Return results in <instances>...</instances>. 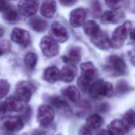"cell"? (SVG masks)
Wrapping results in <instances>:
<instances>
[{
	"instance_id": "7c38bea8",
	"label": "cell",
	"mask_w": 135,
	"mask_h": 135,
	"mask_svg": "<svg viewBox=\"0 0 135 135\" xmlns=\"http://www.w3.org/2000/svg\"><path fill=\"white\" fill-rule=\"evenodd\" d=\"M90 38L93 45L100 50H107L111 47L110 40L104 31L100 30L97 34Z\"/></svg>"
},
{
	"instance_id": "484cf974",
	"label": "cell",
	"mask_w": 135,
	"mask_h": 135,
	"mask_svg": "<svg viewBox=\"0 0 135 135\" xmlns=\"http://www.w3.org/2000/svg\"><path fill=\"white\" fill-rule=\"evenodd\" d=\"M51 103L56 108L65 112H71L70 107L65 100L59 97H52L50 98Z\"/></svg>"
},
{
	"instance_id": "7a4b0ae2",
	"label": "cell",
	"mask_w": 135,
	"mask_h": 135,
	"mask_svg": "<svg viewBox=\"0 0 135 135\" xmlns=\"http://www.w3.org/2000/svg\"><path fill=\"white\" fill-rule=\"evenodd\" d=\"M105 69L111 75L118 76L126 74L127 66L120 57L116 55H111L107 59Z\"/></svg>"
},
{
	"instance_id": "8992f818",
	"label": "cell",
	"mask_w": 135,
	"mask_h": 135,
	"mask_svg": "<svg viewBox=\"0 0 135 135\" xmlns=\"http://www.w3.org/2000/svg\"><path fill=\"white\" fill-rule=\"evenodd\" d=\"M40 47L43 54L49 57L56 56L59 53V46L52 37L45 36L40 43Z\"/></svg>"
},
{
	"instance_id": "5bb4252c",
	"label": "cell",
	"mask_w": 135,
	"mask_h": 135,
	"mask_svg": "<svg viewBox=\"0 0 135 135\" xmlns=\"http://www.w3.org/2000/svg\"><path fill=\"white\" fill-rule=\"evenodd\" d=\"M124 15L122 12L117 10L107 11L100 17V21L104 24H116L123 20Z\"/></svg>"
},
{
	"instance_id": "2e32d148",
	"label": "cell",
	"mask_w": 135,
	"mask_h": 135,
	"mask_svg": "<svg viewBox=\"0 0 135 135\" xmlns=\"http://www.w3.org/2000/svg\"><path fill=\"white\" fill-rule=\"evenodd\" d=\"M60 73V80L65 83L73 81L76 75L77 69L74 65L69 64L62 67Z\"/></svg>"
},
{
	"instance_id": "8fae6325",
	"label": "cell",
	"mask_w": 135,
	"mask_h": 135,
	"mask_svg": "<svg viewBox=\"0 0 135 135\" xmlns=\"http://www.w3.org/2000/svg\"><path fill=\"white\" fill-rule=\"evenodd\" d=\"M87 12L83 8H77L71 11L69 22L70 25L73 27H79L85 22Z\"/></svg>"
},
{
	"instance_id": "6da1fadb",
	"label": "cell",
	"mask_w": 135,
	"mask_h": 135,
	"mask_svg": "<svg viewBox=\"0 0 135 135\" xmlns=\"http://www.w3.org/2000/svg\"><path fill=\"white\" fill-rule=\"evenodd\" d=\"M113 93L111 83L102 79L98 80L92 83L88 93L91 97L98 99L101 97H110Z\"/></svg>"
},
{
	"instance_id": "5b68a950",
	"label": "cell",
	"mask_w": 135,
	"mask_h": 135,
	"mask_svg": "<svg viewBox=\"0 0 135 135\" xmlns=\"http://www.w3.org/2000/svg\"><path fill=\"white\" fill-rule=\"evenodd\" d=\"M35 89L34 85L29 81L20 82L16 84L15 88L16 97L22 102H28Z\"/></svg>"
},
{
	"instance_id": "f1b7e54d",
	"label": "cell",
	"mask_w": 135,
	"mask_h": 135,
	"mask_svg": "<svg viewBox=\"0 0 135 135\" xmlns=\"http://www.w3.org/2000/svg\"><path fill=\"white\" fill-rule=\"evenodd\" d=\"M92 81L89 80L83 76H80L77 80V84L79 89L84 93H89Z\"/></svg>"
},
{
	"instance_id": "e0dca14e",
	"label": "cell",
	"mask_w": 135,
	"mask_h": 135,
	"mask_svg": "<svg viewBox=\"0 0 135 135\" xmlns=\"http://www.w3.org/2000/svg\"><path fill=\"white\" fill-rule=\"evenodd\" d=\"M82 76L92 81L98 76V71L91 62H86L82 63L80 66Z\"/></svg>"
},
{
	"instance_id": "f546056e",
	"label": "cell",
	"mask_w": 135,
	"mask_h": 135,
	"mask_svg": "<svg viewBox=\"0 0 135 135\" xmlns=\"http://www.w3.org/2000/svg\"><path fill=\"white\" fill-rule=\"evenodd\" d=\"M130 90V87L124 80H120L116 84L115 91L118 94H123Z\"/></svg>"
},
{
	"instance_id": "d6a6232c",
	"label": "cell",
	"mask_w": 135,
	"mask_h": 135,
	"mask_svg": "<svg viewBox=\"0 0 135 135\" xmlns=\"http://www.w3.org/2000/svg\"><path fill=\"white\" fill-rule=\"evenodd\" d=\"M10 85L8 82L4 79H0V99L4 97L9 92Z\"/></svg>"
},
{
	"instance_id": "836d02e7",
	"label": "cell",
	"mask_w": 135,
	"mask_h": 135,
	"mask_svg": "<svg viewBox=\"0 0 135 135\" xmlns=\"http://www.w3.org/2000/svg\"><path fill=\"white\" fill-rule=\"evenodd\" d=\"M10 50V44L7 41H3L0 42V56L8 52Z\"/></svg>"
},
{
	"instance_id": "8d00e7d4",
	"label": "cell",
	"mask_w": 135,
	"mask_h": 135,
	"mask_svg": "<svg viewBox=\"0 0 135 135\" xmlns=\"http://www.w3.org/2000/svg\"><path fill=\"white\" fill-rule=\"evenodd\" d=\"M6 112V108L5 107L4 102L0 101V118L4 117V114Z\"/></svg>"
},
{
	"instance_id": "3957f363",
	"label": "cell",
	"mask_w": 135,
	"mask_h": 135,
	"mask_svg": "<svg viewBox=\"0 0 135 135\" xmlns=\"http://www.w3.org/2000/svg\"><path fill=\"white\" fill-rule=\"evenodd\" d=\"M131 27V23L126 21L122 25L117 27L114 31L110 40L111 47L119 49L123 46Z\"/></svg>"
},
{
	"instance_id": "52a82bcc",
	"label": "cell",
	"mask_w": 135,
	"mask_h": 135,
	"mask_svg": "<svg viewBox=\"0 0 135 135\" xmlns=\"http://www.w3.org/2000/svg\"><path fill=\"white\" fill-rule=\"evenodd\" d=\"M23 126V120L18 116H7L0 120V128L7 131L17 132L21 130Z\"/></svg>"
},
{
	"instance_id": "ba28073f",
	"label": "cell",
	"mask_w": 135,
	"mask_h": 135,
	"mask_svg": "<svg viewBox=\"0 0 135 135\" xmlns=\"http://www.w3.org/2000/svg\"><path fill=\"white\" fill-rule=\"evenodd\" d=\"M18 12L26 17L34 15L38 10V2L37 0H21L17 5Z\"/></svg>"
},
{
	"instance_id": "603a6c76",
	"label": "cell",
	"mask_w": 135,
	"mask_h": 135,
	"mask_svg": "<svg viewBox=\"0 0 135 135\" xmlns=\"http://www.w3.org/2000/svg\"><path fill=\"white\" fill-rule=\"evenodd\" d=\"M3 18L4 21L9 23H13L18 21L20 17L17 11L11 6L8 7L3 12Z\"/></svg>"
},
{
	"instance_id": "d590c367",
	"label": "cell",
	"mask_w": 135,
	"mask_h": 135,
	"mask_svg": "<svg viewBox=\"0 0 135 135\" xmlns=\"http://www.w3.org/2000/svg\"><path fill=\"white\" fill-rule=\"evenodd\" d=\"M60 4L64 6L70 7L75 4L76 0H59Z\"/></svg>"
},
{
	"instance_id": "4316f807",
	"label": "cell",
	"mask_w": 135,
	"mask_h": 135,
	"mask_svg": "<svg viewBox=\"0 0 135 135\" xmlns=\"http://www.w3.org/2000/svg\"><path fill=\"white\" fill-rule=\"evenodd\" d=\"M122 120L129 129L135 128V111L129 110L123 116Z\"/></svg>"
},
{
	"instance_id": "4dcf8cb0",
	"label": "cell",
	"mask_w": 135,
	"mask_h": 135,
	"mask_svg": "<svg viewBox=\"0 0 135 135\" xmlns=\"http://www.w3.org/2000/svg\"><path fill=\"white\" fill-rule=\"evenodd\" d=\"M101 6L99 0H92L91 3V11L92 15L94 17H98L101 13Z\"/></svg>"
},
{
	"instance_id": "74e56055",
	"label": "cell",
	"mask_w": 135,
	"mask_h": 135,
	"mask_svg": "<svg viewBox=\"0 0 135 135\" xmlns=\"http://www.w3.org/2000/svg\"><path fill=\"white\" fill-rule=\"evenodd\" d=\"M8 5L6 0H0V12H3L7 7Z\"/></svg>"
},
{
	"instance_id": "1f68e13d",
	"label": "cell",
	"mask_w": 135,
	"mask_h": 135,
	"mask_svg": "<svg viewBox=\"0 0 135 135\" xmlns=\"http://www.w3.org/2000/svg\"><path fill=\"white\" fill-rule=\"evenodd\" d=\"M107 5L113 10H118L121 8L124 3V0H105Z\"/></svg>"
},
{
	"instance_id": "9a60e30c",
	"label": "cell",
	"mask_w": 135,
	"mask_h": 135,
	"mask_svg": "<svg viewBox=\"0 0 135 135\" xmlns=\"http://www.w3.org/2000/svg\"><path fill=\"white\" fill-rule=\"evenodd\" d=\"M81 58V49L79 46H73L69 51L67 55L62 56V61L67 64L75 65L79 62Z\"/></svg>"
},
{
	"instance_id": "ab89813d",
	"label": "cell",
	"mask_w": 135,
	"mask_h": 135,
	"mask_svg": "<svg viewBox=\"0 0 135 135\" xmlns=\"http://www.w3.org/2000/svg\"><path fill=\"white\" fill-rule=\"evenodd\" d=\"M108 106L107 104H102V105H101L100 106L99 109L101 112H103V111H105L107 110H108Z\"/></svg>"
},
{
	"instance_id": "83f0119b",
	"label": "cell",
	"mask_w": 135,
	"mask_h": 135,
	"mask_svg": "<svg viewBox=\"0 0 135 135\" xmlns=\"http://www.w3.org/2000/svg\"><path fill=\"white\" fill-rule=\"evenodd\" d=\"M37 62V56L33 52H28L24 57V63L25 66L30 70H33Z\"/></svg>"
},
{
	"instance_id": "d6986e66",
	"label": "cell",
	"mask_w": 135,
	"mask_h": 135,
	"mask_svg": "<svg viewBox=\"0 0 135 135\" xmlns=\"http://www.w3.org/2000/svg\"><path fill=\"white\" fill-rule=\"evenodd\" d=\"M22 101L16 97H9L6 99L4 102L6 111L20 112L23 110Z\"/></svg>"
},
{
	"instance_id": "ac0fdd59",
	"label": "cell",
	"mask_w": 135,
	"mask_h": 135,
	"mask_svg": "<svg viewBox=\"0 0 135 135\" xmlns=\"http://www.w3.org/2000/svg\"><path fill=\"white\" fill-rule=\"evenodd\" d=\"M56 4L55 0H43L41 7V15L46 18H52L55 13Z\"/></svg>"
},
{
	"instance_id": "4fadbf2b",
	"label": "cell",
	"mask_w": 135,
	"mask_h": 135,
	"mask_svg": "<svg viewBox=\"0 0 135 135\" xmlns=\"http://www.w3.org/2000/svg\"><path fill=\"white\" fill-rule=\"evenodd\" d=\"M129 130L123 120L120 119L112 120L108 126V131L110 135H125Z\"/></svg>"
},
{
	"instance_id": "9c48e42d",
	"label": "cell",
	"mask_w": 135,
	"mask_h": 135,
	"mask_svg": "<svg viewBox=\"0 0 135 135\" xmlns=\"http://www.w3.org/2000/svg\"><path fill=\"white\" fill-rule=\"evenodd\" d=\"M11 38L14 43L24 47L29 45L31 41L28 32L18 27H15L13 30L11 34Z\"/></svg>"
},
{
	"instance_id": "60d3db41",
	"label": "cell",
	"mask_w": 135,
	"mask_h": 135,
	"mask_svg": "<svg viewBox=\"0 0 135 135\" xmlns=\"http://www.w3.org/2000/svg\"><path fill=\"white\" fill-rule=\"evenodd\" d=\"M4 28L0 25V37L4 35Z\"/></svg>"
},
{
	"instance_id": "ffe728a7",
	"label": "cell",
	"mask_w": 135,
	"mask_h": 135,
	"mask_svg": "<svg viewBox=\"0 0 135 135\" xmlns=\"http://www.w3.org/2000/svg\"><path fill=\"white\" fill-rule=\"evenodd\" d=\"M62 95L74 104H78L80 102V94L78 89L73 85H70L63 89Z\"/></svg>"
},
{
	"instance_id": "277c9868",
	"label": "cell",
	"mask_w": 135,
	"mask_h": 135,
	"mask_svg": "<svg viewBox=\"0 0 135 135\" xmlns=\"http://www.w3.org/2000/svg\"><path fill=\"white\" fill-rule=\"evenodd\" d=\"M54 111L53 109L49 105L43 104L37 109V120L40 126L43 128L49 127L53 121Z\"/></svg>"
},
{
	"instance_id": "30bf717a",
	"label": "cell",
	"mask_w": 135,
	"mask_h": 135,
	"mask_svg": "<svg viewBox=\"0 0 135 135\" xmlns=\"http://www.w3.org/2000/svg\"><path fill=\"white\" fill-rule=\"evenodd\" d=\"M51 35L56 42L64 43L69 38V34L65 27L58 22H53L51 26Z\"/></svg>"
},
{
	"instance_id": "cb8c5ba5",
	"label": "cell",
	"mask_w": 135,
	"mask_h": 135,
	"mask_svg": "<svg viewBox=\"0 0 135 135\" xmlns=\"http://www.w3.org/2000/svg\"><path fill=\"white\" fill-rule=\"evenodd\" d=\"M103 123V119L100 115L93 114L86 118L85 125L90 129H97L100 128Z\"/></svg>"
},
{
	"instance_id": "f35d334b",
	"label": "cell",
	"mask_w": 135,
	"mask_h": 135,
	"mask_svg": "<svg viewBox=\"0 0 135 135\" xmlns=\"http://www.w3.org/2000/svg\"><path fill=\"white\" fill-rule=\"evenodd\" d=\"M130 37L132 41H135V27H134L130 31Z\"/></svg>"
},
{
	"instance_id": "e575fe53",
	"label": "cell",
	"mask_w": 135,
	"mask_h": 135,
	"mask_svg": "<svg viewBox=\"0 0 135 135\" xmlns=\"http://www.w3.org/2000/svg\"><path fill=\"white\" fill-rule=\"evenodd\" d=\"M78 135H92L90 129L86 125L81 126L78 131Z\"/></svg>"
},
{
	"instance_id": "b9f144b4",
	"label": "cell",
	"mask_w": 135,
	"mask_h": 135,
	"mask_svg": "<svg viewBox=\"0 0 135 135\" xmlns=\"http://www.w3.org/2000/svg\"><path fill=\"white\" fill-rule=\"evenodd\" d=\"M12 1H15V0H12Z\"/></svg>"
},
{
	"instance_id": "d4e9b609",
	"label": "cell",
	"mask_w": 135,
	"mask_h": 135,
	"mask_svg": "<svg viewBox=\"0 0 135 135\" xmlns=\"http://www.w3.org/2000/svg\"><path fill=\"white\" fill-rule=\"evenodd\" d=\"M83 28L85 34L90 37L94 36L100 30L98 24L92 20L84 22L83 25Z\"/></svg>"
},
{
	"instance_id": "44dd1931",
	"label": "cell",
	"mask_w": 135,
	"mask_h": 135,
	"mask_svg": "<svg viewBox=\"0 0 135 135\" xmlns=\"http://www.w3.org/2000/svg\"><path fill=\"white\" fill-rule=\"evenodd\" d=\"M44 79L50 83H54L60 80V70L55 66L47 68L43 74Z\"/></svg>"
},
{
	"instance_id": "7402d4cb",
	"label": "cell",
	"mask_w": 135,
	"mask_h": 135,
	"mask_svg": "<svg viewBox=\"0 0 135 135\" xmlns=\"http://www.w3.org/2000/svg\"><path fill=\"white\" fill-rule=\"evenodd\" d=\"M29 25L31 28L37 32L45 31L47 27V22L39 16H34L29 20Z\"/></svg>"
}]
</instances>
